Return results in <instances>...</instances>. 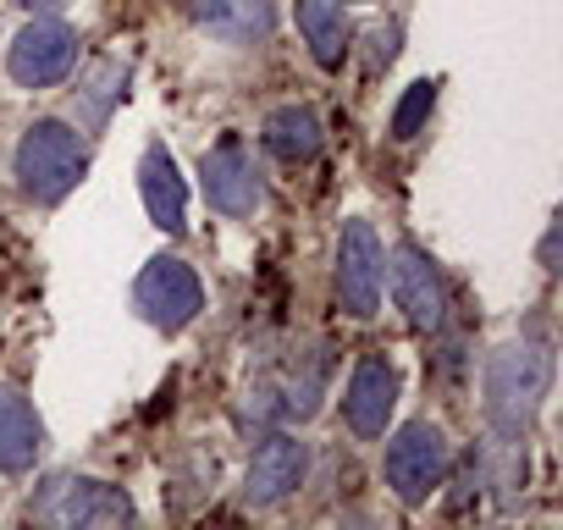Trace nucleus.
Returning <instances> with one entry per match:
<instances>
[{
    "label": "nucleus",
    "mask_w": 563,
    "mask_h": 530,
    "mask_svg": "<svg viewBox=\"0 0 563 530\" xmlns=\"http://www.w3.org/2000/svg\"><path fill=\"white\" fill-rule=\"evenodd\" d=\"M139 188H144V210H150V221H155L161 232H183L188 188H183V177H177V161H172L161 144L144 150V161H139Z\"/></svg>",
    "instance_id": "nucleus-13"
},
{
    "label": "nucleus",
    "mask_w": 563,
    "mask_h": 530,
    "mask_svg": "<svg viewBox=\"0 0 563 530\" xmlns=\"http://www.w3.org/2000/svg\"><path fill=\"white\" fill-rule=\"evenodd\" d=\"M122 84H128V67H122V62H106V67L89 78V89L78 95V100H89V122H100V117H106V106H111V100H122Z\"/></svg>",
    "instance_id": "nucleus-18"
},
{
    "label": "nucleus",
    "mask_w": 563,
    "mask_h": 530,
    "mask_svg": "<svg viewBox=\"0 0 563 530\" xmlns=\"http://www.w3.org/2000/svg\"><path fill=\"white\" fill-rule=\"evenodd\" d=\"M547 376H552V360H547V343H508L492 354L486 365V415L503 437H519L547 393Z\"/></svg>",
    "instance_id": "nucleus-2"
},
{
    "label": "nucleus",
    "mask_w": 563,
    "mask_h": 530,
    "mask_svg": "<svg viewBox=\"0 0 563 530\" xmlns=\"http://www.w3.org/2000/svg\"><path fill=\"white\" fill-rule=\"evenodd\" d=\"M84 166H89V150H84V139L67 122L45 117V122H29L23 128V139H18V188L34 205L67 199L73 183L84 177Z\"/></svg>",
    "instance_id": "nucleus-1"
},
{
    "label": "nucleus",
    "mask_w": 563,
    "mask_h": 530,
    "mask_svg": "<svg viewBox=\"0 0 563 530\" xmlns=\"http://www.w3.org/2000/svg\"><path fill=\"white\" fill-rule=\"evenodd\" d=\"M18 7H23V12H40V18H51V12H62V7H67V0H18Z\"/></svg>",
    "instance_id": "nucleus-20"
},
{
    "label": "nucleus",
    "mask_w": 563,
    "mask_h": 530,
    "mask_svg": "<svg viewBox=\"0 0 563 530\" xmlns=\"http://www.w3.org/2000/svg\"><path fill=\"white\" fill-rule=\"evenodd\" d=\"M431 106H437V84H409V95L393 111V139H415L420 122L431 117Z\"/></svg>",
    "instance_id": "nucleus-17"
},
{
    "label": "nucleus",
    "mask_w": 563,
    "mask_h": 530,
    "mask_svg": "<svg viewBox=\"0 0 563 530\" xmlns=\"http://www.w3.org/2000/svg\"><path fill=\"white\" fill-rule=\"evenodd\" d=\"M552 260H558V221L547 227V243H541V265H547V272H558V265H552Z\"/></svg>",
    "instance_id": "nucleus-19"
},
{
    "label": "nucleus",
    "mask_w": 563,
    "mask_h": 530,
    "mask_svg": "<svg viewBox=\"0 0 563 530\" xmlns=\"http://www.w3.org/2000/svg\"><path fill=\"white\" fill-rule=\"evenodd\" d=\"M188 18L221 45H254L271 34V0H188Z\"/></svg>",
    "instance_id": "nucleus-12"
},
{
    "label": "nucleus",
    "mask_w": 563,
    "mask_h": 530,
    "mask_svg": "<svg viewBox=\"0 0 563 530\" xmlns=\"http://www.w3.org/2000/svg\"><path fill=\"white\" fill-rule=\"evenodd\" d=\"M448 437H442V426H431V420H409L398 437H393V448H387V486L404 497V503H426L442 481H448Z\"/></svg>",
    "instance_id": "nucleus-5"
},
{
    "label": "nucleus",
    "mask_w": 563,
    "mask_h": 530,
    "mask_svg": "<svg viewBox=\"0 0 563 530\" xmlns=\"http://www.w3.org/2000/svg\"><path fill=\"white\" fill-rule=\"evenodd\" d=\"M382 265H387V254H382L371 221H349L338 238V305L354 321H371L382 305Z\"/></svg>",
    "instance_id": "nucleus-7"
},
{
    "label": "nucleus",
    "mask_w": 563,
    "mask_h": 530,
    "mask_svg": "<svg viewBox=\"0 0 563 530\" xmlns=\"http://www.w3.org/2000/svg\"><path fill=\"white\" fill-rule=\"evenodd\" d=\"M133 305H139V316H144L155 332H183V327L205 310V288H199V277L188 272L177 254H161V260H150L144 272H139Z\"/></svg>",
    "instance_id": "nucleus-4"
},
{
    "label": "nucleus",
    "mask_w": 563,
    "mask_h": 530,
    "mask_svg": "<svg viewBox=\"0 0 563 530\" xmlns=\"http://www.w3.org/2000/svg\"><path fill=\"white\" fill-rule=\"evenodd\" d=\"M199 183H205V199L221 210V216H254L260 199H265V183H260V166L249 155L243 139H221L216 150H205L199 161Z\"/></svg>",
    "instance_id": "nucleus-8"
},
{
    "label": "nucleus",
    "mask_w": 563,
    "mask_h": 530,
    "mask_svg": "<svg viewBox=\"0 0 563 530\" xmlns=\"http://www.w3.org/2000/svg\"><path fill=\"white\" fill-rule=\"evenodd\" d=\"M393 409H398V371L382 354H365L349 376V393H343V415H349L354 437H382Z\"/></svg>",
    "instance_id": "nucleus-11"
},
{
    "label": "nucleus",
    "mask_w": 563,
    "mask_h": 530,
    "mask_svg": "<svg viewBox=\"0 0 563 530\" xmlns=\"http://www.w3.org/2000/svg\"><path fill=\"white\" fill-rule=\"evenodd\" d=\"M73 62H78V34H73L67 23H56V18H34V23L12 40V51H7V73H12V84H23V89H51V84H62V78L73 73Z\"/></svg>",
    "instance_id": "nucleus-6"
},
{
    "label": "nucleus",
    "mask_w": 563,
    "mask_h": 530,
    "mask_svg": "<svg viewBox=\"0 0 563 530\" xmlns=\"http://www.w3.org/2000/svg\"><path fill=\"white\" fill-rule=\"evenodd\" d=\"M393 294H398V310L415 332H437L442 316H448V294H442V277L437 265L415 249V243H398L393 249Z\"/></svg>",
    "instance_id": "nucleus-10"
},
{
    "label": "nucleus",
    "mask_w": 563,
    "mask_h": 530,
    "mask_svg": "<svg viewBox=\"0 0 563 530\" xmlns=\"http://www.w3.org/2000/svg\"><path fill=\"white\" fill-rule=\"evenodd\" d=\"M29 514L45 519V525H67V530H100V525H128L133 497L122 486H106V481H89V475H56L34 497Z\"/></svg>",
    "instance_id": "nucleus-3"
},
{
    "label": "nucleus",
    "mask_w": 563,
    "mask_h": 530,
    "mask_svg": "<svg viewBox=\"0 0 563 530\" xmlns=\"http://www.w3.org/2000/svg\"><path fill=\"white\" fill-rule=\"evenodd\" d=\"M294 18H299V34H305L310 56H316L321 67H343L349 40H354L343 0H294Z\"/></svg>",
    "instance_id": "nucleus-15"
},
{
    "label": "nucleus",
    "mask_w": 563,
    "mask_h": 530,
    "mask_svg": "<svg viewBox=\"0 0 563 530\" xmlns=\"http://www.w3.org/2000/svg\"><path fill=\"white\" fill-rule=\"evenodd\" d=\"M305 470H310V448L299 442V437H265L260 448H254V459H249V470H243V497L254 503V508H271V503H282L288 492H299L305 486Z\"/></svg>",
    "instance_id": "nucleus-9"
},
{
    "label": "nucleus",
    "mask_w": 563,
    "mask_h": 530,
    "mask_svg": "<svg viewBox=\"0 0 563 530\" xmlns=\"http://www.w3.org/2000/svg\"><path fill=\"white\" fill-rule=\"evenodd\" d=\"M40 448H45V426H40L34 404L18 387H0V470L7 475L34 470Z\"/></svg>",
    "instance_id": "nucleus-14"
},
{
    "label": "nucleus",
    "mask_w": 563,
    "mask_h": 530,
    "mask_svg": "<svg viewBox=\"0 0 563 530\" xmlns=\"http://www.w3.org/2000/svg\"><path fill=\"white\" fill-rule=\"evenodd\" d=\"M265 150L276 155V161H288V166H305V161H316L321 155V117L310 111V106H276L271 117H265Z\"/></svg>",
    "instance_id": "nucleus-16"
}]
</instances>
